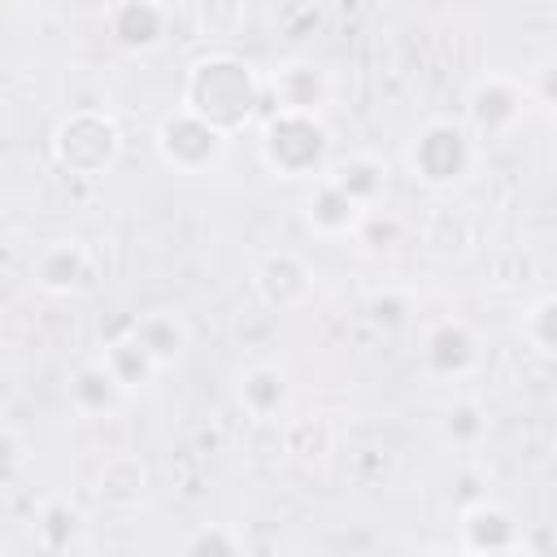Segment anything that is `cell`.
I'll use <instances>...</instances> for the list:
<instances>
[{"mask_svg":"<svg viewBox=\"0 0 557 557\" xmlns=\"http://www.w3.org/2000/svg\"><path fill=\"white\" fill-rule=\"evenodd\" d=\"M261 100H265V83L244 57L205 52V57H196L187 65L178 109H187L191 117L209 122L213 131H222L231 139V135H239L244 126L257 122Z\"/></svg>","mask_w":557,"mask_h":557,"instance_id":"obj_1","label":"cell"},{"mask_svg":"<svg viewBox=\"0 0 557 557\" xmlns=\"http://www.w3.org/2000/svg\"><path fill=\"white\" fill-rule=\"evenodd\" d=\"M474 161H479V139L466 131V122H453V117L422 122L413 131L409 148H405L409 174L422 187H435V191H448V187L466 183Z\"/></svg>","mask_w":557,"mask_h":557,"instance_id":"obj_2","label":"cell"},{"mask_svg":"<svg viewBox=\"0 0 557 557\" xmlns=\"http://www.w3.org/2000/svg\"><path fill=\"white\" fill-rule=\"evenodd\" d=\"M257 152L274 178H322L326 126L305 113H270L257 131Z\"/></svg>","mask_w":557,"mask_h":557,"instance_id":"obj_3","label":"cell"},{"mask_svg":"<svg viewBox=\"0 0 557 557\" xmlns=\"http://www.w3.org/2000/svg\"><path fill=\"white\" fill-rule=\"evenodd\" d=\"M117 152H122V131L100 109H74L52 131V157H57V165L70 170V174H78V178L109 174L113 161H117Z\"/></svg>","mask_w":557,"mask_h":557,"instance_id":"obj_4","label":"cell"},{"mask_svg":"<svg viewBox=\"0 0 557 557\" xmlns=\"http://www.w3.org/2000/svg\"><path fill=\"white\" fill-rule=\"evenodd\" d=\"M152 144H157V157H161L174 174H191V178L218 170V165L226 161V148H231V139H226L222 131H213L209 122L191 117V113L178 109V104H174V113H165V117L157 122Z\"/></svg>","mask_w":557,"mask_h":557,"instance_id":"obj_5","label":"cell"},{"mask_svg":"<svg viewBox=\"0 0 557 557\" xmlns=\"http://www.w3.org/2000/svg\"><path fill=\"white\" fill-rule=\"evenodd\" d=\"M527 104H531V96H527V87L518 78L483 74L466 96V131L474 139H496V135H505V131H513L522 122Z\"/></svg>","mask_w":557,"mask_h":557,"instance_id":"obj_6","label":"cell"},{"mask_svg":"<svg viewBox=\"0 0 557 557\" xmlns=\"http://www.w3.org/2000/svg\"><path fill=\"white\" fill-rule=\"evenodd\" d=\"M265 91L274 100L270 113H305V117H318L335 91L331 83V70L318 65L313 57H287L270 70L265 78Z\"/></svg>","mask_w":557,"mask_h":557,"instance_id":"obj_7","label":"cell"},{"mask_svg":"<svg viewBox=\"0 0 557 557\" xmlns=\"http://www.w3.org/2000/svg\"><path fill=\"white\" fill-rule=\"evenodd\" d=\"M252 287L270 309H300L313 296V270L300 252H265L252 270Z\"/></svg>","mask_w":557,"mask_h":557,"instance_id":"obj_8","label":"cell"},{"mask_svg":"<svg viewBox=\"0 0 557 557\" xmlns=\"http://www.w3.org/2000/svg\"><path fill=\"white\" fill-rule=\"evenodd\" d=\"M104 26L117 48L126 52H152L170 35V9L152 0H117L104 9Z\"/></svg>","mask_w":557,"mask_h":557,"instance_id":"obj_9","label":"cell"},{"mask_svg":"<svg viewBox=\"0 0 557 557\" xmlns=\"http://www.w3.org/2000/svg\"><path fill=\"white\" fill-rule=\"evenodd\" d=\"M91 278V257L78 239H52L30 261V283L48 296H70Z\"/></svg>","mask_w":557,"mask_h":557,"instance_id":"obj_10","label":"cell"},{"mask_svg":"<svg viewBox=\"0 0 557 557\" xmlns=\"http://www.w3.org/2000/svg\"><path fill=\"white\" fill-rule=\"evenodd\" d=\"M239 409L257 422H278L292 409V374L274 361H252L239 374Z\"/></svg>","mask_w":557,"mask_h":557,"instance_id":"obj_11","label":"cell"},{"mask_svg":"<svg viewBox=\"0 0 557 557\" xmlns=\"http://www.w3.org/2000/svg\"><path fill=\"white\" fill-rule=\"evenodd\" d=\"M335 191H344L357 209L374 213V205L387 196V161L374 157V152H352L344 161H335L326 174H322Z\"/></svg>","mask_w":557,"mask_h":557,"instance_id":"obj_12","label":"cell"},{"mask_svg":"<svg viewBox=\"0 0 557 557\" xmlns=\"http://www.w3.org/2000/svg\"><path fill=\"white\" fill-rule=\"evenodd\" d=\"M305 222H309V231L318 239H348V235L361 231L366 209H357L344 191H335L326 178H318L309 187V196H305Z\"/></svg>","mask_w":557,"mask_h":557,"instance_id":"obj_13","label":"cell"},{"mask_svg":"<svg viewBox=\"0 0 557 557\" xmlns=\"http://www.w3.org/2000/svg\"><path fill=\"white\" fill-rule=\"evenodd\" d=\"M522 540V527L513 522V513L505 505H492V500H479L470 509H461V548L470 557L479 553H496V548H509Z\"/></svg>","mask_w":557,"mask_h":557,"instance_id":"obj_14","label":"cell"},{"mask_svg":"<svg viewBox=\"0 0 557 557\" xmlns=\"http://www.w3.org/2000/svg\"><path fill=\"white\" fill-rule=\"evenodd\" d=\"M96 500L104 509H135L148 496V466L135 453H117L96 470Z\"/></svg>","mask_w":557,"mask_h":557,"instance_id":"obj_15","label":"cell"},{"mask_svg":"<svg viewBox=\"0 0 557 557\" xmlns=\"http://www.w3.org/2000/svg\"><path fill=\"white\" fill-rule=\"evenodd\" d=\"M422 352H426V366H431V370L457 379V374H466V370L479 361V339H474V331H470L466 322L444 318V322H435V326L426 331Z\"/></svg>","mask_w":557,"mask_h":557,"instance_id":"obj_16","label":"cell"},{"mask_svg":"<svg viewBox=\"0 0 557 557\" xmlns=\"http://www.w3.org/2000/svg\"><path fill=\"white\" fill-rule=\"evenodd\" d=\"M131 335L148 348V357H152L161 370L174 366V361L183 357V348H187V322H183L178 313H170V309L144 313V318L131 326Z\"/></svg>","mask_w":557,"mask_h":557,"instance_id":"obj_17","label":"cell"},{"mask_svg":"<svg viewBox=\"0 0 557 557\" xmlns=\"http://www.w3.org/2000/svg\"><path fill=\"white\" fill-rule=\"evenodd\" d=\"M104 370L117 379V387L122 392H135V387H148L152 383V374L161 370L152 357H148V348L126 331V335H117V339H109L104 344Z\"/></svg>","mask_w":557,"mask_h":557,"instance_id":"obj_18","label":"cell"},{"mask_svg":"<svg viewBox=\"0 0 557 557\" xmlns=\"http://www.w3.org/2000/svg\"><path fill=\"white\" fill-rule=\"evenodd\" d=\"M122 387H117V379L104 370V361H87V366H78L74 374H70V405L78 409V413H109V409H117L122 405Z\"/></svg>","mask_w":557,"mask_h":557,"instance_id":"obj_19","label":"cell"},{"mask_svg":"<svg viewBox=\"0 0 557 557\" xmlns=\"http://www.w3.org/2000/svg\"><path fill=\"white\" fill-rule=\"evenodd\" d=\"M35 535L48 553H65L83 540V513L70 500H44L35 513Z\"/></svg>","mask_w":557,"mask_h":557,"instance_id":"obj_20","label":"cell"},{"mask_svg":"<svg viewBox=\"0 0 557 557\" xmlns=\"http://www.w3.org/2000/svg\"><path fill=\"white\" fill-rule=\"evenodd\" d=\"M331 422L322 413H309V418H287L283 422V448L300 461H322L331 453Z\"/></svg>","mask_w":557,"mask_h":557,"instance_id":"obj_21","label":"cell"},{"mask_svg":"<svg viewBox=\"0 0 557 557\" xmlns=\"http://www.w3.org/2000/svg\"><path fill=\"white\" fill-rule=\"evenodd\" d=\"M522 339L540 357H553L557 352V296L553 292H544V296H535L527 305V313H522Z\"/></svg>","mask_w":557,"mask_h":557,"instance_id":"obj_22","label":"cell"},{"mask_svg":"<svg viewBox=\"0 0 557 557\" xmlns=\"http://www.w3.org/2000/svg\"><path fill=\"white\" fill-rule=\"evenodd\" d=\"M183 557H244V548H239V535H235L231 527L209 522V527H200V531L187 540Z\"/></svg>","mask_w":557,"mask_h":557,"instance_id":"obj_23","label":"cell"},{"mask_svg":"<svg viewBox=\"0 0 557 557\" xmlns=\"http://www.w3.org/2000/svg\"><path fill=\"white\" fill-rule=\"evenodd\" d=\"M483 431H487V418H483V409H479L474 400H457V405L444 413V435L457 440V444H474Z\"/></svg>","mask_w":557,"mask_h":557,"instance_id":"obj_24","label":"cell"},{"mask_svg":"<svg viewBox=\"0 0 557 557\" xmlns=\"http://www.w3.org/2000/svg\"><path fill=\"white\" fill-rule=\"evenodd\" d=\"M22 466H26V444H22V435L0 422V487H9V483L22 474Z\"/></svg>","mask_w":557,"mask_h":557,"instance_id":"obj_25","label":"cell"},{"mask_svg":"<svg viewBox=\"0 0 557 557\" xmlns=\"http://www.w3.org/2000/svg\"><path fill=\"white\" fill-rule=\"evenodd\" d=\"M479 557H535V553H531V548L518 540V544H509V548H496V553H479Z\"/></svg>","mask_w":557,"mask_h":557,"instance_id":"obj_26","label":"cell"},{"mask_svg":"<svg viewBox=\"0 0 557 557\" xmlns=\"http://www.w3.org/2000/svg\"><path fill=\"white\" fill-rule=\"evenodd\" d=\"M440 557H470V553H466V548H461V544H457V548H444V553H440Z\"/></svg>","mask_w":557,"mask_h":557,"instance_id":"obj_27","label":"cell"}]
</instances>
